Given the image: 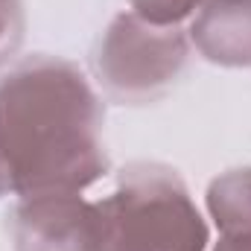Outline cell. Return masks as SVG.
Here are the masks:
<instances>
[{
  "instance_id": "6da1fadb",
  "label": "cell",
  "mask_w": 251,
  "mask_h": 251,
  "mask_svg": "<svg viewBox=\"0 0 251 251\" xmlns=\"http://www.w3.org/2000/svg\"><path fill=\"white\" fill-rule=\"evenodd\" d=\"M102 100L79 64L35 53L0 73V196L82 193L108 173Z\"/></svg>"
},
{
  "instance_id": "7a4b0ae2",
  "label": "cell",
  "mask_w": 251,
  "mask_h": 251,
  "mask_svg": "<svg viewBox=\"0 0 251 251\" xmlns=\"http://www.w3.org/2000/svg\"><path fill=\"white\" fill-rule=\"evenodd\" d=\"M100 251H207L210 228L184 178L164 164H128L97 201Z\"/></svg>"
},
{
  "instance_id": "3957f363",
  "label": "cell",
  "mask_w": 251,
  "mask_h": 251,
  "mask_svg": "<svg viewBox=\"0 0 251 251\" xmlns=\"http://www.w3.org/2000/svg\"><path fill=\"white\" fill-rule=\"evenodd\" d=\"M190 62L181 26H158L134 12H120L102 29L91 67L102 94L120 105H149L167 97Z\"/></svg>"
},
{
  "instance_id": "277c9868",
  "label": "cell",
  "mask_w": 251,
  "mask_h": 251,
  "mask_svg": "<svg viewBox=\"0 0 251 251\" xmlns=\"http://www.w3.org/2000/svg\"><path fill=\"white\" fill-rule=\"evenodd\" d=\"M15 251H100L97 201L82 193H41L18 199L9 216Z\"/></svg>"
},
{
  "instance_id": "5b68a950",
  "label": "cell",
  "mask_w": 251,
  "mask_h": 251,
  "mask_svg": "<svg viewBox=\"0 0 251 251\" xmlns=\"http://www.w3.org/2000/svg\"><path fill=\"white\" fill-rule=\"evenodd\" d=\"M187 38L204 62L251 70V0H204L190 18Z\"/></svg>"
},
{
  "instance_id": "8992f818",
  "label": "cell",
  "mask_w": 251,
  "mask_h": 251,
  "mask_svg": "<svg viewBox=\"0 0 251 251\" xmlns=\"http://www.w3.org/2000/svg\"><path fill=\"white\" fill-rule=\"evenodd\" d=\"M204 204L219 234L251 237V167H237L216 176L207 184Z\"/></svg>"
},
{
  "instance_id": "52a82bcc",
  "label": "cell",
  "mask_w": 251,
  "mask_h": 251,
  "mask_svg": "<svg viewBox=\"0 0 251 251\" xmlns=\"http://www.w3.org/2000/svg\"><path fill=\"white\" fill-rule=\"evenodd\" d=\"M26 38L24 0H0V70L12 67Z\"/></svg>"
},
{
  "instance_id": "ba28073f",
  "label": "cell",
  "mask_w": 251,
  "mask_h": 251,
  "mask_svg": "<svg viewBox=\"0 0 251 251\" xmlns=\"http://www.w3.org/2000/svg\"><path fill=\"white\" fill-rule=\"evenodd\" d=\"M131 6L134 15H140L149 24L158 26H178L181 21H187L196 15V9L204 0H126Z\"/></svg>"
},
{
  "instance_id": "9c48e42d",
  "label": "cell",
  "mask_w": 251,
  "mask_h": 251,
  "mask_svg": "<svg viewBox=\"0 0 251 251\" xmlns=\"http://www.w3.org/2000/svg\"><path fill=\"white\" fill-rule=\"evenodd\" d=\"M207 251H251V237H225V234H219V243Z\"/></svg>"
}]
</instances>
